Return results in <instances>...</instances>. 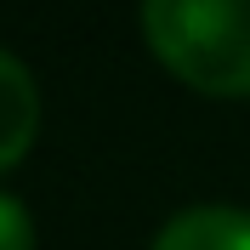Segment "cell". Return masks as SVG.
<instances>
[{
	"label": "cell",
	"instance_id": "cell-2",
	"mask_svg": "<svg viewBox=\"0 0 250 250\" xmlns=\"http://www.w3.org/2000/svg\"><path fill=\"white\" fill-rule=\"evenodd\" d=\"M34 131H40V85L23 68V57L0 46V171H12L34 148Z\"/></svg>",
	"mask_w": 250,
	"mask_h": 250
},
{
	"label": "cell",
	"instance_id": "cell-3",
	"mask_svg": "<svg viewBox=\"0 0 250 250\" xmlns=\"http://www.w3.org/2000/svg\"><path fill=\"white\" fill-rule=\"evenodd\" d=\"M154 250H250V210L193 205L154 233Z\"/></svg>",
	"mask_w": 250,
	"mask_h": 250
},
{
	"label": "cell",
	"instance_id": "cell-4",
	"mask_svg": "<svg viewBox=\"0 0 250 250\" xmlns=\"http://www.w3.org/2000/svg\"><path fill=\"white\" fill-rule=\"evenodd\" d=\"M0 250H34V216L12 193H0Z\"/></svg>",
	"mask_w": 250,
	"mask_h": 250
},
{
	"label": "cell",
	"instance_id": "cell-1",
	"mask_svg": "<svg viewBox=\"0 0 250 250\" xmlns=\"http://www.w3.org/2000/svg\"><path fill=\"white\" fill-rule=\"evenodd\" d=\"M142 40L205 97H250V0H142Z\"/></svg>",
	"mask_w": 250,
	"mask_h": 250
}]
</instances>
